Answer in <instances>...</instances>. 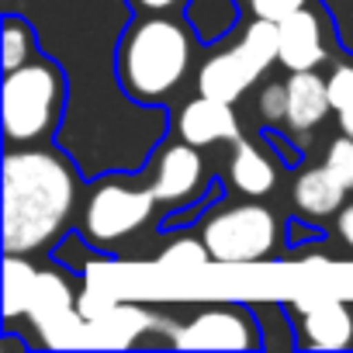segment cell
<instances>
[{
	"mask_svg": "<svg viewBox=\"0 0 353 353\" xmlns=\"http://www.w3.org/2000/svg\"><path fill=\"white\" fill-rule=\"evenodd\" d=\"M63 80L56 70L25 63L4 77V132L14 142H32L59 118Z\"/></svg>",
	"mask_w": 353,
	"mask_h": 353,
	"instance_id": "4",
	"label": "cell"
},
{
	"mask_svg": "<svg viewBox=\"0 0 353 353\" xmlns=\"http://www.w3.org/2000/svg\"><path fill=\"white\" fill-rule=\"evenodd\" d=\"M260 114L267 121H281L288 118V83H270L260 94Z\"/></svg>",
	"mask_w": 353,
	"mask_h": 353,
	"instance_id": "22",
	"label": "cell"
},
{
	"mask_svg": "<svg viewBox=\"0 0 353 353\" xmlns=\"http://www.w3.org/2000/svg\"><path fill=\"white\" fill-rule=\"evenodd\" d=\"M163 325H170V322L156 319L145 308L118 301L108 315L87 322V346H132L142 332H152V329H163Z\"/></svg>",
	"mask_w": 353,
	"mask_h": 353,
	"instance_id": "15",
	"label": "cell"
},
{
	"mask_svg": "<svg viewBox=\"0 0 353 353\" xmlns=\"http://www.w3.org/2000/svg\"><path fill=\"white\" fill-rule=\"evenodd\" d=\"M77 181L63 156L46 149L11 152L4 159V246L32 253L46 246L70 219Z\"/></svg>",
	"mask_w": 353,
	"mask_h": 353,
	"instance_id": "1",
	"label": "cell"
},
{
	"mask_svg": "<svg viewBox=\"0 0 353 353\" xmlns=\"http://www.w3.org/2000/svg\"><path fill=\"white\" fill-rule=\"evenodd\" d=\"M208 256H212V253H208L205 239H201V243L181 239V243H173L170 250H163L159 263H163V267H176V270H194V267H205Z\"/></svg>",
	"mask_w": 353,
	"mask_h": 353,
	"instance_id": "19",
	"label": "cell"
},
{
	"mask_svg": "<svg viewBox=\"0 0 353 353\" xmlns=\"http://www.w3.org/2000/svg\"><path fill=\"white\" fill-rule=\"evenodd\" d=\"M118 305V298L111 294V291H104L101 284H87L80 294H77V308H80V315L87 319V322H94V319H101V315H108L111 308Z\"/></svg>",
	"mask_w": 353,
	"mask_h": 353,
	"instance_id": "20",
	"label": "cell"
},
{
	"mask_svg": "<svg viewBox=\"0 0 353 353\" xmlns=\"http://www.w3.org/2000/svg\"><path fill=\"white\" fill-rule=\"evenodd\" d=\"M346 191H350V184L325 163V166H312V170L298 173V181L291 188V198H294V208L301 215L325 219V215H336L343 208Z\"/></svg>",
	"mask_w": 353,
	"mask_h": 353,
	"instance_id": "13",
	"label": "cell"
},
{
	"mask_svg": "<svg viewBox=\"0 0 353 353\" xmlns=\"http://www.w3.org/2000/svg\"><path fill=\"white\" fill-rule=\"evenodd\" d=\"M250 11L256 18H267V21H284L288 14L301 11L305 8V0H246Z\"/></svg>",
	"mask_w": 353,
	"mask_h": 353,
	"instance_id": "23",
	"label": "cell"
},
{
	"mask_svg": "<svg viewBox=\"0 0 353 353\" xmlns=\"http://www.w3.org/2000/svg\"><path fill=\"white\" fill-rule=\"evenodd\" d=\"M188 66H191V39L176 21L166 18L139 21L121 46V80L128 94L139 101L166 97L184 80Z\"/></svg>",
	"mask_w": 353,
	"mask_h": 353,
	"instance_id": "2",
	"label": "cell"
},
{
	"mask_svg": "<svg viewBox=\"0 0 353 353\" xmlns=\"http://www.w3.org/2000/svg\"><path fill=\"white\" fill-rule=\"evenodd\" d=\"M28 52H32V32L28 25L8 18L4 25V70H18L28 63Z\"/></svg>",
	"mask_w": 353,
	"mask_h": 353,
	"instance_id": "18",
	"label": "cell"
},
{
	"mask_svg": "<svg viewBox=\"0 0 353 353\" xmlns=\"http://www.w3.org/2000/svg\"><path fill=\"white\" fill-rule=\"evenodd\" d=\"M329 101H332V111L346 108L353 101V66H336L332 77H329Z\"/></svg>",
	"mask_w": 353,
	"mask_h": 353,
	"instance_id": "24",
	"label": "cell"
},
{
	"mask_svg": "<svg viewBox=\"0 0 353 353\" xmlns=\"http://www.w3.org/2000/svg\"><path fill=\"white\" fill-rule=\"evenodd\" d=\"M139 4H142L145 11H166V8L176 4V0H139Z\"/></svg>",
	"mask_w": 353,
	"mask_h": 353,
	"instance_id": "27",
	"label": "cell"
},
{
	"mask_svg": "<svg viewBox=\"0 0 353 353\" xmlns=\"http://www.w3.org/2000/svg\"><path fill=\"white\" fill-rule=\"evenodd\" d=\"M301 332L315 350H346L353 346V308L339 298L308 301L301 308Z\"/></svg>",
	"mask_w": 353,
	"mask_h": 353,
	"instance_id": "12",
	"label": "cell"
},
{
	"mask_svg": "<svg viewBox=\"0 0 353 353\" xmlns=\"http://www.w3.org/2000/svg\"><path fill=\"white\" fill-rule=\"evenodd\" d=\"M336 225H339V236H343V243L353 250V205H346V208L339 212V222H336Z\"/></svg>",
	"mask_w": 353,
	"mask_h": 353,
	"instance_id": "25",
	"label": "cell"
},
{
	"mask_svg": "<svg viewBox=\"0 0 353 353\" xmlns=\"http://www.w3.org/2000/svg\"><path fill=\"white\" fill-rule=\"evenodd\" d=\"M336 114H339V128H343V132H346V135L353 139V101H350L346 108H339Z\"/></svg>",
	"mask_w": 353,
	"mask_h": 353,
	"instance_id": "26",
	"label": "cell"
},
{
	"mask_svg": "<svg viewBox=\"0 0 353 353\" xmlns=\"http://www.w3.org/2000/svg\"><path fill=\"white\" fill-rule=\"evenodd\" d=\"M205 246L219 263H253L277 243V222L260 205H239L219 212L205 225Z\"/></svg>",
	"mask_w": 353,
	"mask_h": 353,
	"instance_id": "5",
	"label": "cell"
},
{
	"mask_svg": "<svg viewBox=\"0 0 353 353\" xmlns=\"http://www.w3.org/2000/svg\"><path fill=\"white\" fill-rule=\"evenodd\" d=\"M332 111L329 101V80L315 77V70H301L288 80V128L305 135L312 132L325 114Z\"/></svg>",
	"mask_w": 353,
	"mask_h": 353,
	"instance_id": "14",
	"label": "cell"
},
{
	"mask_svg": "<svg viewBox=\"0 0 353 353\" xmlns=\"http://www.w3.org/2000/svg\"><path fill=\"white\" fill-rule=\"evenodd\" d=\"M25 315L42 332L46 346H87V319L80 315L77 294L63 274L39 270Z\"/></svg>",
	"mask_w": 353,
	"mask_h": 353,
	"instance_id": "6",
	"label": "cell"
},
{
	"mask_svg": "<svg viewBox=\"0 0 353 353\" xmlns=\"http://www.w3.org/2000/svg\"><path fill=\"white\" fill-rule=\"evenodd\" d=\"M325 59V39H322V21L308 8L288 14L277 21V63H284L291 73L315 70Z\"/></svg>",
	"mask_w": 353,
	"mask_h": 353,
	"instance_id": "10",
	"label": "cell"
},
{
	"mask_svg": "<svg viewBox=\"0 0 353 353\" xmlns=\"http://www.w3.org/2000/svg\"><path fill=\"white\" fill-rule=\"evenodd\" d=\"M274 59H277V21L256 18L229 52H219L201 66L198 90L205 97H219L232 104L270 70Z\"/></svg>",
	"mask_w": 353,
	"mask_h": 353,
	"instance_id": "3",
	"label": "cell"
},
{
	"mask_svg": "<svg viewBox=\"0 0 353 353\" xmlns=\"http://www.w3.org/2000/svg\"><path fill=\"white\" fill-rule=\"evenodd\" d=\"M232 184L243 191V194H250V198H260V194H267L270 188H274V181H277V170H274V163L256 149V145H250V142H239L236 145V156H232Z\"/></svg>",
	"mask_w": 353,
	"mask_h": 353,
	"instance_id": "16",
	"label": "cell"
},
{
	"mask_svg": "<svg viewBox=\"0 0 353 353\" xmlns=\"http://www.w3.org/2000/svg\"><path fill=\"white\" fill-rule=\"evenodd\" d=\"M325 163H329V166H332V170L343 176V181L353 188V139H350L346 132H343V135H339V139L329 145Z\"/></svg>",
	"mask_w": 353,
	"mask_h": 353,
	"instance_id": "21",
	"label": "cell"
},
{
	"mask_svg": "<svg viewBox=\"0 0 353 353\" xmlns=\"http://www.w3.org/2000/svg\"><path fill=\"white\" fill-rule=\"evenodd\" d=\"M201 176H205V163H201L198 145H191V142L166 145L156 159L152 194H156V201H166V205L188 201L191 194H198Z\"/></svg>",
	"mask_w": 353,
	"mask_h": 353,
	"instance_id": "9",
	"label": "cell"
},
{
	"mask_svg": "<svg viewBox=\"0 0 353 353\" xmlns=\"http://www.w3.org/2000/svg\"><path fill=\"white\" fill-rule=\"evenodd\" d=\"M176 128H181V139L191 142V145H212V142H222V139H239V118H236L232 104L219 101V97H205V94L181 111Z\"/></svg>",
	"mask_w": 353,
	"mask_h": 353,
	"instance_id": "11",
	"label": "cell"
},
{
	"mask_svg": "<svg viewBox=\"0 0 353 353\" xmlns=\"http://www.w3.org/2000/svg\"><path fill=\"white\" fill-rule=\"evenodd\" d=\"M35 281H39V270L28 260H21V253H8V263H4V315L8 319H18L21 312H28Z\"/></svg>",
	"mask_w": 353,
	"mask_h": 353,
	"instance_id": "17",
	"label": "cell"
},
{
	"mask_svg": "<svg viewBox=\"0 0 353 353\" xmlns=\"http://www.w3.org/2000/svg\"><path fill=\"white\" fill-rule=\"evenodd\" d=\"M170 343L181 350H250L256 336L246 315L232 308H208V312H198L191 322L176 325Z\"/></svg>",
	"mask_w": 353,
	"mask_h": 353,
	"instance_id": "8",
	"label": "cell"
},
{
	"mask_svg": "<svg viewBox=\"0 0 353 353\" xmlns=\"http://www.w3.org/2000/svg\"><path fill=\"white\" fill-rule=\"evenodd\" d=\"M152 205H156L152 188L142 191V188H125V184H104L87 201V236L104 246L118 243L145 225V219L152 215Z\"/></svg>",
	"mask_w": 353,
	"mask_h": 353,
	"instance_id": "7",
	"label": "cell"
}]
</instances>
